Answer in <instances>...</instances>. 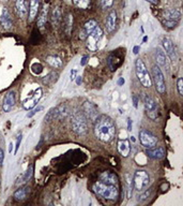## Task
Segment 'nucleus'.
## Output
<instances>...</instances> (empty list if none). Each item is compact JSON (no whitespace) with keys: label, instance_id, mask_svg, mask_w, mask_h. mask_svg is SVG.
<instances>
[{"label":"nucleus","instance_id":"27","mask_svg":"<svg viewBox=\"0 0 183 206\" xmlns=\"http://www.w3.org/2000/svg\"><path fill=\"white\" fill-rule=\"evenodd\" d=\"M28 192H29V188L28 187L19 188V189H17L16 191L14 192V194H13V198H14L16 201H22V200H25V199L27 198V195H28Z\"/></svg>","mask_w":183,"mask_h":206},{"label":"nucleus","instance_id":"33","mask_svg":"<svg viewBox=\"0 0 183 206\" xmlns=\"http://www.w3.org/2000/svg\"><path fill=\"white\" fill-rule=\"evenodd\" d=\"M114 4V0H100V6L103 10H108Z\"/></svg>","mask_w":183,"mask_h":206},{"label":"nucleus","instance_id":"34","mask_svg":"<svg viewBox=\"0 0 183 206\" xmlns=\"http://www.w3.org/2000/svg\"><path fill=\"white\" fill-rule=\"evenodd\" d=\"M163 25H164V27H166V28L173 29V28H176V27H177L178 22L177 21H168V19H164V21H163Z\"/></svg>","mask_w":183,"mask_h":206},{"label":"nucleus","instance_id":"17","mask_svg":"<svg viewBox=\"0 0 183 206\" xmlns=\"http://www.w3.org/2000/svg\"><path fill=\"white\" fill-rule=\"evenodd\" d=\"M117 146H118L119 153H120L122 157L126 158L128 155H130V153H131V144H130V141H128V139L119 140Z\"/></svg>","mask_w":183,"mask_h":206},{"label":"nucleus","instance_id":"21","mask_svg":"<svg viewBox=\"0 0 183 206\" xmlns=\"http://www.w3.org/2000/svg\"><path fill=\"white\" fill-rule=\"evenodd\" d=\"M48 12H49V4L48 3H45L44 6H43L42 10H41V12L39 14V17H38L37 25H38V27H39V28H43V27H44V25L46 24L47 19H48Z\"/></svg>","mask_w":183,"mask_h":206},{"label":"nucleus","instance_id":"8","mask_svg":"<svg viewBox=\"0 0 183 206\" xmlns=\"http://www.w3.org/2000/svg\"><path fill=\"white\" fill-rule=\"evenodd\" d=\"M139 141H140V144L146 148H152V147L157 146V140L150 131L148 130H141L139 131Z\"/></svg>","mask_w":183,"mask_h":206},{"label":"nucleus","instance_id":"30","mask_svg":"<svg viewBox=\"0 0 183 206\" xmlns=\"http://www.w3.org/2000/svg\"><path fill=\"white\" fill-rule=\"evenodd\" d=\"M58 80V74L56 72H51L48 75H46L43 78V83L46 84V85H51V84L55 83Z\"/></svg>","mask_w":183,"mask_h":206},{"label":"nucleus","instance_id":"7","mask_svg":"<svg viewBox=\"0 0 183 206\" xmlns=\"http://www.w3.org/2000/svg\"><path fill=\"white\" fill-rule=\"evenodd\" d=\"M102 37H103V29L101 28L100 26H96V29L90 33L87 37V47L89 51L91 52H96L98 49L99 46V42L101 41Z\"/></svg>","mask_w":183,"mask_h":206},{"label":"nucleus","instance_id":"49","mask_svg":"<svg viewBox=\"0 0 183 206\" xmlns=\"http://www.w3.org/2000/svg\"><path fill=\"white\" fill-rule=\"evenodd\" d=\"M128 130L131 131V130H132V129H131V119H128Z\"/></svg>","mask_w":183,"mask_h":206},{"label":"nucleus","instance_id":"13","mask_svg":"<svg viewBox=\"0 0 183 206\" xmlns=\"http://www.w3.org/2000/svg\"><path fill=\"white\" fill-rule=\"evenodd\" d=\"M163 47H164L165 52L168 55V57L170 58L171 60H177L178 59V55H177V49H176V46L173 44V40L169 39V38H164L163 39Z\"/></svg>","mask_w":183,"mask_h":206},{"label":"nucleus","instance_id":"6","mask_svg":"<svg viewBox=\"0 0 183 206\" xmlns=\"http://www.w3.org/2000/svg\"><path fill=\"white\" fill-rule=\"evenodd\" d=\"M151 80H153V82H154L157 91L159 94H165V91H166V83H165L164 74H163L161 68L159 65H153Z\"/></svg>","mask_w":183,"mask_h":206},{"label":"nucleus","instance_id":"31","mask_svg":"<svg viewBox=\"0 0 183 206\" xmlns=\"http://www.w3.org/2000/svg\"><path fill=\"white\" fill-rule=\"evenodd\" d=\"M126 187H128V198L130 199L132 196V191H133V179L128 174H126Z\"/></svg>","mask_w":183,"mask_h":206},{"label":"nucleus","instance_id":"23","mask_svg":"<svg viewBox=\"0 0 183 206\" xmlns=\"http://www.w3.org/2000/svg\"><path fill=\"white\" fill-rule=\"evenodd\" d=\"M40 9V0H30L29 2V22H32L35 19V16L38 15Z\"/></svg>","mask_w":183,"mask_h":206},{"label":"nucleus","instance_id":"11","mask_svg":"<svg viewBox=\"0 0 183 206\" xmlns=\"http://www.w3.org/2000/svg\"><path fill=\"white\" fill-rule=\"evenodd\" d=\"M83 110V114L86 116L87 119H90L91 121H96V119L98 118V108L94 104L91 102H85L81 106Z\"/></svg>","mask_w":183,"mask_h":206},{"label":"nucleus","instance_id":"9","mask_svg":"<svg viewBox=\"0 0 183 206\" xmlns=\"http://www.w3.org/2000/svg\"><path fill=\"white\" fill-rule=\"evenodd\" d=\"M144 110L150 119L155 120L157 118V105L155 101L148 95L144 96Z\"/></svg>","mask_w":183,"mask_h":206},{"label":"nucleus","instance_id":"24","mask_svg":"<svg viewBox=\"0 0 183 206\" xmlns=\"http://www.w3.org/2000/svg\"><path fill=\"white\" fill-rule=\"evenodd\" d=\"M15 11L19 19H24L28 13L26 6V0H16L15 1Z\"/></svg>","mask_w":183,"mask_h":206},{"label":"nucleus","instance_id":"28","mask_svg":"<svg viewBox=\"0 0 183 206\" xmlns=\"http://www.w3.org/2000/svg\"><path fill=\"white\" fill-rule=\"evenodd\" d=\"M64 31L65 33H67V36L71 35L72 32V28H73V14H71V13H69V14L67 15V17L64 19Z\"/></svg>","mask_w":183,"mask_h":206},{"label":"nucleus","instance_id":"14","mask_svg":"<svg viewBox=\"0 0 183 206\" xmlns=\"http://www.w3.org/2000/svg\"><path fill=\"white\" fill-rule=\"evenodd\" d=\"M67 107L64 105H59L49 111L48 114L45 116V120L49 121V120H54L56 118H63V117L67 116Z\"/></svg>","mask_w":183,"mask_h":206},{"label":"nucleus","instance_id":"10","mask_svg":"<svg viewBox=\"0 0 183 206\" xmlns=\"http://www.w3.org/2000/svg\"><path fill=\"white\" fill-rule=\"evenodd\" d=\"M42 96H43L42 88H38V89H35V92H33V94L31 95L29 98H27L26 100L24 101V103H22L24 108L25 110H27V111L32 110V108L38 104V102L40 101V99L42 98Z\"/></svg>","mask_w":183,"mask_h":206},{"label":"nucleus","instance_id":"48","mask_svg":"<svg viewBox=\"0 0 183 206\" xmlns=\"http://www.w3.org/2000/svg\"><path fill=\"white\" fill-rule=\"evenodd\" d=\"M12 149H13V144L11 143L10 144V148H9V151H10V153H12Z\"/></svg>","mask_w":183,"mask_h":206},{"label":"nucleus","instance_id":"32","mask_svg":"<svg viewBox=\"0 0 183 206\" xmlns=\"http://www.w3.org/2000/svg\"><path fill=\"white\" fill-rule=\"evenodd\" d=\"M73 3L75 4L76 6H78V8L86 10V9H88V6H89L90 0H73Z\"/></svg>","mask_w":183,"mask_h":206},{"label":"nucleus","instance_id":"1","mask_svg":"<svg viewBox=\"0 0 183 206\" xmlns=\"http://www.w3.org/2000/svg\"><path fill=\"white\" fill-rule=\"evenodd\" d=\"M94 134L104 143H109L116 135V126L115 123L107 115H101L94 121Z\"/></svg>","mask_w":183,"mask_h":206},{"label":"nucleus","instance_id":"22","mask_svg":"<svg viewBox=\"0 0 183 206\" xmlns=\"http://www.w3.org/2000/svg\"><path fill=\"white\" fill-rule=\"evenodd\" d=\"M146 153L152 159H162L165 157V149L163 147H152V148H147Z\"/></svg>","mask_w":183,"mask_h":206},{"label":"nucleus","instance_id":"42","mask_svg":"<svg viewBox=\"0 0 183 206\" xmlns=\"http://www.w3.org/2000/svg\"><path fill=\"white\" fill-rule=\"evenodd\" d=\"M88 58H89L88 56H83V59H81V61H80V65H85L86 63H87V59H88Z\"/></svg>","mask_w":183,"mask_h":206},{"label":"nucleus","instance_id":"39","mask_svg":"<svg viewBox=\"0 0 183 206\" xmlns=\"http://www.w3.org/2000/svg\"><path fill=\"white\" fill-rule=\"evenodd\" d=\"M20 142H22V134H18V137H17V139H16V145H15L14 153H17V150H18V148H19Z\"/></svg>","mask_w":183,"mask_h":206},{"label":"nucleus","instance_id":"41","mask_svg":"<svg viewBox=\"0 0 183 206\" xmlns=\"http://www.w3.org/2000/svg\"><path fill=\"white\" fill-rule=\"evenodd\" d=\"M146 1L151 4H154V6H157V4L160 3V0H146Z\"/></svg>","mask_w":183,"mask_h":206},{"label":"nucleus","instance_id":"2","mask_svg":"<svg viewBox=\"0 0 183 206\" xmlns=\"http://www.w3.org/2000/svg\"><path fill=\"white\" fill-rule=\"evenodd\" d=\"M93 191L105 200H116L119 196V185L109 184L99 179L94 183Z\"/></svg>","mask_w":183,"mask_h":206},{"label":"nucleus","instance_id":"36","mask_svg":"<svg viewBox=\"0 0 183 206\" xmlns=\"http://www.w3.org/2000/svg\"><path fill=\"white\" fill-rule=\"evenodd\" d=\"M177 87H178V92H179V95L180 96H183V80L181 78L178 80Z\"/></svg>","mask_w":183,"mask_h":206},{"label":"nucleus","instance_id":"38","mask_svg":"<svg viewBox=\"0 0 183 206\" xmlns=\"http://www.w3.org/2000/svg\"><path fill=\"white\" fill-rule=\"evenodd\" d=\"M150 192H151V190H148V191H146L144 192V194H140V195L138 196V201H144V200H147V199L149 198V195H150Z\"/></svg>","mask_w":183,"mask_h":206},{"label":"nucleus","instance_id":"43","mask_svg":"<svg viewBox=\"0 0 183 206\" xmlns=\"http://www.w3.org/2000/svg\"><path fill=\"white\" fill-rule=\"evenodd\" d=\"M76 78V70H72L71 71V80L74 81Z\"/></svg>","mask_w":183,"mask_h":206},{"label":"nucleus","instance_id":"19","mask_svg":"<svg viewBox=\"0 0 183 206\" xmlns=\"http://www.w3.org/2000/svg\"><path fill=\"white\" fill-rule=\"evenodd\" d=\"M0 23H1V26L3 27V29H6V30H9L13 25L12 17H11L10 13H9V11L6 8L2 9L1 16H0Z\"/></svg>","mask_w":183,"mask_h":206},{"label":"nucleus","instance_id":"4","mask_svg":"<svg viewBox=\"0 0 183 206\" xmlns=\"http://www.w3.org/2000/svg\"><path fill=\"white\" fill-rule=\"evenodd\" d=\"M135 69H136V75L138 78L139 82L141 83V85L146 88H150L151 85H152V80H151V76L144 61L140 58H138L135 62Z\"/></svg>","mask_w":183,"mask_h":206},{"label":"nucleus","instance_id":"29","mask_svg":"<svg viewBox=\"0 0 183 206\" xmlns=\"http://www.w3.org/2000/svg\"><path fill=\"white\" fill-rule=\"evenodd\" d=\"M46 62L48 63L51 67L55 68V69H58V68H60L61 65H62V60H61L59 57H57V56H53V55L47 56Z\"/></svg>","mask_w":183,"mask_h":206},{"label":"nucleus","instance_id":"3","mask_svg":"<svg viewBox=\"0 0 183 206\" xmlns=\"http://www.w3.org/2000/svg\"><path fill=\"white\" fill-rule=\"evenodd\" d=\"M71 126L73 131L78 135L85 134L88 131V120L83 112H75L72 115Z\"/></svg>","mask_w":183,"mask_h":206},{"label":"nucleus","instance_id":"44","mask_svg":"<svg viewBox=\"0 0 183 206\" xmlns=\"http://www.w3.org/2000/svg\"><path fill=\"white\" fill-rule=\"evenodd\" d=\"M76 84L77 85H80L81 84V82H83V78H81V76H76Z\"/></svg>","mask_w":183,"mask_h":206},{"label":"nucleus","instance_id":"18","mask_svg":"<svg viewBox=\"0 0 183 206\" xmlns=\"http://www.w3.org/2000/svg\"><path fill=\"white\" fill-rule=\"evenodd\" d=\"M117 26V13L115 10L110 11L109 14L106 19V29H107V32L112 33L115 31Z\"/></svg>","mask_w":183,"mask_h":206},{"label":"nucleus","instance_id":"47","mask_svg":"<svg viewBox=\"0 0 183 206\" xmlns=\"http://www.w3.org/2000/svg\"><path fill=\"white\" fill-rule=\"evenodd\" d=\"M118 84H119V85H122V84H124V80H123V78H120V80L118 81Z\"/></svg>","mask_w":183,"mask_h":206},{"label":"nucleus","instance_id":"25","mask_svg":"<svg viewBox=\"0 0 183 206\" xmlns=\"http://www.w3.org/2000/svg\"><path fill=\"white\" fill-rule=\"evenodd\" d=\"M155 59H157V65H159V67H163V68H166V69H169V65H168V61H167L166 55H165L164 52H162L161 49H157Z\"/></svg>","mask_w":183,"mask_h":206},{"label":"nucleus","instance_id":"35","mask_svg":"<svg viewBox=\"0 0 183 206\" xmlns=\"http://www.w3.org/2000/svg\"><path fill=\"white\" fill-rule=\"evenodd\" d=\"M32 174H33V166L32 165H30V166L28 167V170H27L24 178H22V182H27V180L30 179V178L32 177Z\"/></svg>","mask_w":183,"mask_h":206},{"label":"nucleus","instance_id":"16","mask_svg":"<svg viewBox=\"0 0 183 206\" xmlns=\"http://www.w3.org/2000/svg\"><path fill=\"white\" fill-rule=\"evenodd\" d=\"M163 17L164 19H168V21L179 22L181 19V11L179 9H168L163 11Z\"/></svg>","mask_w":183,"mask_h":206},{"label":"nucleus","instance_id":"46","mask_svg":"<svg viewBox=\"0 0 183 206\" xmlns=\"http://www.w3.org/2000/svg\"><path fill=\"white\" fill-rule=\"evenodd\" d=\"M138 49H139L138 46H135L134 47V54H135V55H136V54H138Z\"/></svg>","mask_w":183,"mask_h":206},{"label":"nucleus","instance_id":"40","mask_svg":"<svg viewBox=\"0 0 183 206\" xmlns=\"http://www.w3.org/2000/svg\"><path fill=\"white\" fill-rule=\"evenodd\" d=\"M3 159H4V153L1 148H0V165H2L3 163Z\"/></svg>","mask_w":183,"mask_h":206},{"label":"nucleus","instance_id":"5","mask_svg":"<svg viewBox=\"0 0 183 206\" xmlns=\"http://www.w3.org/2000/svg\"><path fill=\"white\" fill-rule=\"evenodd\" d=\"M133 185L137 191H144L150 184V176L146 170H138L133 176Z\"/></svg>","mask_w":183,"mask_h":206},{"label":"nucleus","instance_id":"45","mask_svg":"<svg viewBox=\"0 0 183 206\" xmlns=\"http://www.w3.org/2000/svg\"><path fill=\"white\" fill-rule=\"evenodd\" d=\"M133 100H134V106L135 107H137V99L135 96H133Z\"/></svg>","mask_w":183,"mask_h":206},{"label":"nucleus","instance_id":"26","mask_svg":"<svg viewBox=\"0 0 183 206\" xmlns=\"http://www.w3.org/2000/svg\"><path fill=\"white\" fill-rule=\"evenodd\" d=\"M51 19V24H53L54 26H57L61 22V19H62V12H61V9L59 6H56V8L53 9Z\"/></svg>","mask_w":183,"mask_h":206},{"label":"nucleus","instance_id":"20","mask_svg":"<svg viewBox=\"0 0 183 206\" xmlns=\"http://www.w3.org/2000/svg\"><path fill=\"white\" fill-rule=\"evenodd\" d=\"M102 182L105 183H109V184H114V185H119V179L118 176L112 171H105L100 175V178H99Z\"/></svg>","mask_w":183,"mask_h":206},{"label":"nucleus","instance_id":"37","mask_svg":"<svg viewBox=\"0 0 183 206\" xmlns=\"http://www.w3.org/2000/svg\"><path fill=\"white\" fill-rule=\"evenodd\" d=\"M42 110H43V106H38V107H35V110L31 111L30 113H28V114H27V117H29V118H30V117H32L33 115L37 114V113L39 112V111H42Z\"/></svg>","mask_w":183,"mask_h":206},{"label":"nucleus","instance_id":"15","mask_svg":"<svg viewBox=\"0 0 183 206\" xmlns=\"http://www.w3.org/2000/svg\"><path fill=\"white\" fill-rule=\"evenodd\" d=\"M96 26H98V22H96V19H89V21L83 25V29L80 31L79 38L81 40L87 39V37L94 30V29H96Z\"/></svg>","mask_w":183,"mask_h":206},{"label":"nucleus","instance_id":"12","mask_svg":"<svg viewBox=\"0 0 183 206\" xmlns=\"http://www.w3.org/2000/svg\"><path fill=\"white\" fill-rule=\"evenodd\" d=\"M15 103H16V95L14 91L10 90L4 95L3 102H2V110L3 112L9 113L13 107H14Z\"/></svg>","mask_w":183,"mask_h":206}]
</instances>
